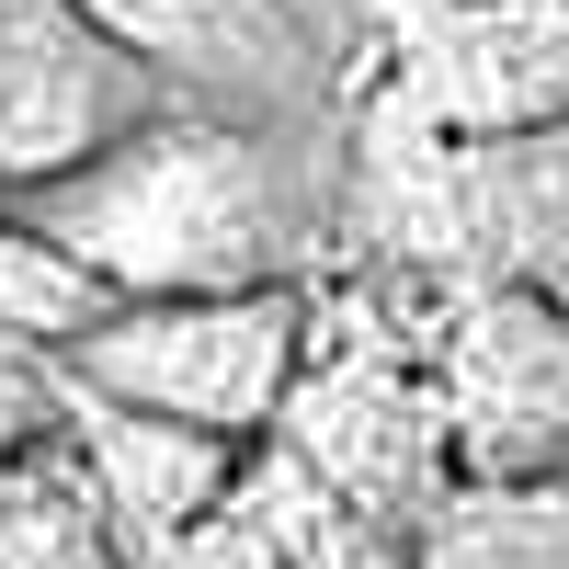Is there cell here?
Returning <instances> with one entry per match:
<instances>
[{
    "label": "cell",
    "instance_id": "obj_1",
    "mask_svg": "<svg viewBox=\"0 0 569 569\" xmlns=\"http://www.w3.org/2000/svg\"><path fill=\"white\" fill-rule=\"evenodd\" d=\"M353 126V114H342ZM342 126H273L228 103H171L69 182L12 194L114 297L319 284L342 262Z\"/></svg>",
    "mask_w": 569,
    "mask_h": 569
},
{
    "label": "cell",
    "instance_id": "obj_2",
    "mask_svg": "<svg viewBox=\"0 0 569 569\" xmlns=\"http://www.w3.org/2000/svg\"><path fill=\"white\" fill-rule=\"evenodd\" d=\"M308 319L319 284H217V297H126L91 342H69L58 365L80 388H114L137 410L206 421V433L262 445L284 399L308 376Z\"/></svg>",
    "mask_w": 569,
    "mask_h": 569
},
{
    "label": "cell",
    "instance_id": "obj_3",
    "mask_svg": "<svg viewBox=\"0 0 569 569\" xmlns=\"http://www.w3.org/2000/svg\"><path fill=\"white\" fill-rule=\"evenodd\" d=\"M171 103L182 91L91 0H0V194L69 182Z\"/></svg>",
    "mask_w": 569,
    "mask_h": 569
},
{
    "label": "cell",
    "instance_id": "obj_4",
    "mask_svg": "<svg viewBox=\"0 0 569 569\" xmlns=\"http://www.w3.org/2000/svg\"><path fill=\"white\" fill-rule=\"evenodd\" d=\"M376 80H399L467 149L569 126V0H388Z\"/></svg>",
    "mask_w": 569,
    "mask_h": 569
},
{
    "label": "cell",
    "instance_id": "obj_5",
    "mask_svg": "<svg viewBox=\"0 0 569 569\" xmlns=\"http://www.w3.org/2000/svg\"><path fill=\"white\" fill-rule=\"evenodd\" d=\"M456 479H558L569 467V297L558 284H456L445 308Z\"/></svg>",
    "mask_w": 569,
    "mask_h": 569
},
{
    "label": "cell",
    "instance_id": "obj_6",
    "mask_svg": "<svg viewBox=\"0 0 569 569\" xmlns=\"http://www.w3.org/2000/svg\"><path fill=\"white\" fill-rule=\"evenodd\" d=\"M182 103L273 114V126H342L365 69L330 46L297 0H91Z\"/></svg>",
    "mask_w": 569,
    "mask_h": 569
},
{
    "label": "cell",
    "instance_id": "obj_7",
    "mask_svg": "<svg viewBox=\"0 0 569 569\" xmlns=\"http://www.w3.org/2000/svg\"><path fill=\"white\" fill-rule=\"evenodd\" d=\"M58 421H69V445L91 456V479H103L114 536H126L137 569H160L228 490H240V467H251L240 433H206V421L137 410V399H114V388H80L69 365H58Z\"/></svg>",
    "mask_w": 569,
    "mask_h": 569
},
{
    "label": "cell",
    "instance_id": "obj_8",
    "mask_svg": "<svg viewBox=\"0 0 569 569\" xmlns=\"http://www.w3.org/2000/svg\"><path fill=\"white\" fill-rule=\"evenodd\" d=\"M240 512L284 547V569H421V536L399 525V512H376V501H353L342 479H319V467L284 445V433L251 445V467H240Z\"/></svg>",
    "mask_w": 569,
    "mask_h": 569
},
{
    "label": "cell",
    "instance_id": "obj_9",
    "mask_svg": "<svg viewBox=\"0 0 569 569\" xmlns=\"http://www.w3.org/2000/svg\"><path fill=\"white\" fill-rule=\"evenodd\" d=\"M0 569H137L91 456L69 445V421L0 467Z\"/></svg>",
    "mask_w": 569,
    "mask_h": 569
},
{
    "label": "cell",
    "instance_id": "obj_10",
    "mask_svg": "<svg viewBox=\"0 0 569 569\" xmlns=\"http://www.w3.org/2000/svg\"><path fill=\"white\" fill-rule=\"evenodd\" d=\"M421 569H569V467L558 479H456L421 525Z\"/></svg>",
    "mask_w": 569,
    "mask_h": 569
},
{
    "label": "cell",
    "instance_id": "obj_11",
    "mask_svg": "<svg viewBox=\"0 0 569 569\" xmlns=\"http://www.w3.org/2000/svg\"><path fill=\"white\" fill-rule=\"evenodd\" d=\"M114 308H126V297H114V284L58 240V228L23 217L12 194H0V342H23V353L58 365V353H69V342H91Z\"/></svg>",
    "mask_w": 569,
    "mask_h": 569
},
{
    "label": "cell",
    "instance_id": "obj_12",
    "mask_svg": "<svg viewBox=\"0 0 569 569\" xmlns=\"http://www.w3.org/2000/svg\"><path fill=\"white\" fill-rule=\"evenodd\" d=\"M58 433V365L23 353V342H0V467H12L23 445Z\"/></svg>",
    "mask_w": 569,
    "mask_h": 569
},
{
    "label": "cell",
    "instance_id": "obj_13",
    "mask_svg": "<svg viewBox=\"0 0 569 569\" xmlns=\"http://www.w3.org/2000/svg\"><path fill=\"white\" fill-rule=\"evenodd\" d=\"M160 569H284V547H273V536L251 525V512H240V490H228V501H217V512H206V525L182 536Z\"/></svg>",
    "mask_w": 569,
    "mask_h": 569
}]
</instances>
